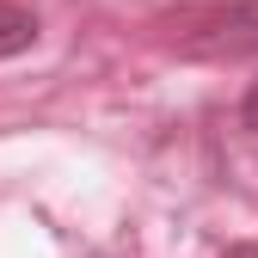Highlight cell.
Masks as SVG:
<instances>
[{"label": "cell", "instance_id": "obj_1", "mask_svg": "<svg viewBox=\"0 0 258 258\" xmlns=\"http://www.w3.org/2000/svg\"><path fill=\"white\" fill-rule=\"evenodd\" d=\"M160 25H178V37H172L178 55H197V61L258 55V0H184Z\"/></svg>", "mask_w": 258, "mask_h": 258}, {"label": "cell", "instance_id": "obj_2", "mask_svg": "<svg viewBox=\"0 0 258 258\" xmlns=\"http://www.w3.org/2000/svg\"><path fill=\"white\" fill-rule=\"evenodd\" d=\"M31 43H37V19H31L19 0H0V61L25 55Z\"/></svg>", "mask_w": 258, "mask_h": 258}, {"label": "cell", "instance_id": "obj_3", "mask_svg": "<svg viewBox=\"0 0 258 258\" xmlns=\"http://www.w3.org/2000/svg\"><path fill=\"white\" fill-rule=\"evenodd\" d=\"M240 123L252 129V136H258V80L246 86V99H240Z\"/></svg>", "mask_w": 258, "mask_h": 258}, {"label": "cell", "instance_id": "obj_4", "mask_svg": "<svg viewBox=\"0 0 258 258\" xmlns=\"http://www.w3.org/2000/svg\"><path fill=\"white\" fill-rule=\"evenodd\" d=\"M228 258H258V246H228Z\"/></svg>", "mask_w": 258, "mask_h": 258}]
</instances>
